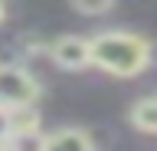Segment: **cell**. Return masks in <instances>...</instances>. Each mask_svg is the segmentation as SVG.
<instances>
[{
	"label": "cell",
	"instance_id": "6da1fadb",
	"mask_svg": "<svg viewBox=\"0 0 157 151\" xmlns=\"http://www.w3.org/2000/svg\"><path fill=\"white\" fill-rule=\"evenodd\" d=\"M88 56H92V66L111 72V76H141L151 66L154 53H151V43L144 36L111 30L88 40Z\"/></svg>",
	"mask_w": 157,
	"mask_h": 151
},
{
	"label": "cell",
	"instance_id": "7a4b0ae2",
	"mask_svg": "<svg viewBox=\"0 0 157 151\" xmlns=\"http://www.w3.org/2000/svg\"><path fill=\"white\" fill-rule=\"evenodd\" d=\"M39 99V82L26 69L17 66H0V105L17 109V105H33Z\"/></svg>",
	"mask_w": 157,
	"mask_h": 151
},
{
	"label": "cell",
	"instance_id": "3957f363",
	"mask_svg": "<svg viewBox=\"0 0 157 151\" xmlns=\"http://www.w3.org/2000/svg\"><path fill=\"white\" fill-rule=\"evenodd\" d=\"M49 53H52V59L62 66V69H82V66H88L92 62V56H88V40H82V36H59L52 46H49Z\"/></svg>",
	"mask_w": 157,
	"mask_h": 151
},
{
	"label": "cell",
	"instance_id": "277c9868",
	"mask_svg": "<svg viewBox=\"0 0 157 151\" xmlns=\"http://www.w3.org/2000/svg\"><path fill=\"white\" fill-rule=\"evenodd\" d=\"M43 148H95V138L82 128H62L43 138Z\"/></svg>",
	"mask_w": 157,
	"mask_h": 151
},
{
	"label": "cell",
	"instance_id": "5b68a950",
	"mask_svg": "<svg viewBox=\"0 0 157 151\" xmlns=\"http://www.w3.org/2000/svg\"><path fill=\"white\" fill-rule=\"evenodd\" d=\"M7 118H10V135H33L39 128V115L33 112V105L7 109Z\"/></svg>",
	"mask_w": 157,
	"mask_h": 151
},
{
	"label": "cell",
	"instance_id": "8992f818",
	"mask_svg": "<svg viewBox=\"0 0 157 151\" xmlns=\"http://www.w3.org/2000/svg\"><path fill=\"white\" fill-rule=\"evenodd\" d=\"M131 121L141 131H157V99H141L131 109Z\"/></svg>",
	"mask_w": 157,
	"mask_h": 151
},
{
	"label": "cell",
	"instance_id": "52a82bcc",
	"mask_svg": "<svg viewBox=\"0 0 157 151\" xmlns=\"http://www.w3.org/2000/svg\"><path fill=\"white\" fill-rule=\"evenodd\" d=\"M115 0H72V7L78 13H105Z\"/></svg>",
	"mask_w": 157,
	"mask_h": 151
},
{
	"label": "cell",
	"instance_id": "ba28073f",
	"mask_svg": "<svg viewBox=\"0 0 157 151\" xmlns=\"http://www.w3.org/2000/svg\"><path fill=\"white\" fill-rule=\"evenodd\" d=\"M10 135V118H7V109L0 105V138H7Z\"/></svg>",
	"mask_w": 157,
	"mask_h": 151
},
{
	"label": "cell",
	"instance_id": "9c48e42d",
	"mask_svg": "<svg viewBox=\"0 0 157 151\" xmlns=\"http://www.w3.org/2000/svg\"><path fill=\"white\" fill-rule=\"evenodd\" d=\"M0 20H3V3H0Z\"/></svg>",
	"mask_w": 157,
	"mask_h": 151
}]
</instances>
